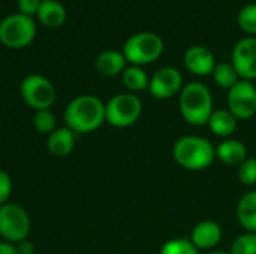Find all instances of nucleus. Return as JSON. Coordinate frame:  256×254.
<instances>
[{
  "label": "nucleus",
  "instance_id": "1",
  "mask_svg": "<svg viewBox=\"0 0 256 254\" xmlns=\"http://www.w3.org/2000/svg\"><path fill=\"white\" fill-rule=\"evenodd\" d=\"M105 121L104 102L92 94L75 97L64 111V123L74 133H88Z\"/></svg>",
  "mask_w": 256,
  "mask_h": 254
},
{
  "label": "nucleus",
  "instance_id": "2",
  "mask_svg": "<svg viewBox=\"0 0 256 254\" xmlns=\"http://www.w3.org/2000/svg\"><path fill=\"white\" fill-rule=\"evenodd\" d=\"M178 109L188 124L196 127L206 126L214 111L212 91L200 81L183 85L178 97Z\"/></svg>",
  "mask_w": 256,
  "mask_h": 254
},
{
  "label": "nucleus",
  "instance_id": "3",
  "mask_svg": "<svg viewBox=\"0 0 256 254\" xmlns=\"http://www.w3.org/2000/svg\"><path fill=\"white\" fill-rule=\"evenodd\" d=\"M172 157L177 165L188 171H202L216 159V148L202 136L186 135L172 145Z\"/></svg>",
  "mask_w": 256,
  "mask_h": 254
},
{
  "label": "nucleus",
  "instance_id": "4",
  "mask_svg": "<svg viewBox=\"0 0 256 254\" xmlns=\"http://www.w3.org/2000/svg\"><path fill=\"white\" fill-rule=\"evenodd\" d=\"M162 37L153 31H140L132 34L123 45V55L132 66H144L156 61L164 52Z\"/></svg>",
  "mask_w": 256,
  "mask_h": 254
},
{
  "label": "nucleus",
  "instance_id": "5",
  "mask_svg": "<svg viewBox=\"0 0 256 254\" xmlns=\"http://www.w3.org/2000/svg\"><path fill=\"white\" fill-rule=\"evenodd\" d=\"M36 36V24L32 16L10 13L0 21V42L8 48L28 46Z\"/></svg>",
  "mask_w": 256,
  "mask_h": 254
},
{
  "label": "nucleus",
  "instance_id": "6",
  "mask_svg": "<svg viewBox=\"0 0 256 254\" xmlns=\"http://www.w3.org/2000/svg\"><path fill=\"white\" fill-rule=\"evenodd\" d=\"M142 114V102L134 93L116 94L105 105V121L114 127H129L135 124Z\"/></svg>",
  "mask_w": 256,
  "mask_h": 254
},
{
  "label": "nucleus",
  "instance_id": "7",
  "mask_svg": "<svg viewBox=\"0 0 256 254\" xmlns=\"http://www.w3.org/2000/svg\"><path fill=\"white\" fill-rule=\"evenodd\" d=\"M30 231V219L26 210L16 204L0 205V235L8 243H21Z\"/></svg>",
  "mask_w": 256,
  "mask_h": 254
},
{
  "label": "nucleus",
  "instance_id": "8",
  "mask_svg": "<svg viewBox=\"0 0 256 254\" xmlns=\"http://www.w3.org/2000/svg\"><path fill=\"white\" fill-rule=\"evenodd\" d=\"M21 97L22 100L36 111L50 109L56 102V88L50 79L42 75L33 73L22 79L21 87Z\"/></svg>",
  "mask_w": 256,
  "mask_h": 254
},
{
  "label": "nucleus",
  "instance_id": "9",
  "mask_svg": "<svg viewBox=\"0 0 256 254\" xmlns=\"http://www.w3.org/2000/svg\"><path fill=\"white\" fill-rule=\"evenodd\" d=\"M228 111L237 120H249L256 114V87L252 81L240 79L228 90Z\"/></svg>",
  "mask_w": 256,
  "mask_h": 254
},
{
  "label": "nucleus",
  "instance_id": "10",
  "mask_svg": "<svg viewBox=\"0 0 256 254\" xmlns=\"http://www.w3.org/2000/svg\"><path fill=\"white\" fill-rule=\"evenodd\" d=\"M182 88H183V76L178 69L171 66L158 69L148 82L150 94L159 100H165L176 96L177 93L182 91Z\"/></svg>",
  "mask_w": 256,
  "mask_h": 254
},
{
  "label": "nucleus",
  "instance_id": "11",
  "mask_svg": "<svg viewBox=\"0 0 256 254\" xmlns=\"http://www.w3.org/2000/svg\"><path fill=\"white\" fill-rule=\"evenodd\" d=\"M231 64L237 70L240 79H256V37L248 36L236 43L232 48Z\"/></svg>",
  "mask_w": 256,
  "mask_h": 254
},
{
  "label": "nucleus",
  "instance_id": "12",
  "mask_svg": "<svg viewBox=\"0 0 256 254\" xmlns=\"http://www.w3.org/2000/svg\"><path fill=\"white\" fill-rule=\"evenodd\" d=\"M184 67L196 76H207L212 75L216 67V58L214 54L202 45H194L186 49L183 55Z\"/></svg>",
  "mask_w": 256,
  "mask_h": 254
},
{
  "label": "nucleus",
  "instance_id": "13",
  "mask_svg": "<svg viewBox=\"0 0 256 254\" xmlns=\"http://www.w3.org/2000/svg\"><path fill=\"white\" fill-rule=\"evenodd\" d=\"M192 244L198 249V250H210L214 249L220 240H222V228L220 225H218L213 220H204L200 222L190 234Z\"/></svg>",
  "mask_w": 256,
  "mask_h": 254
},
{
  "label": "nucleus",
  "instance_id": "14",
  "mask_svg": "<svg viewBox=\"0 0 256 254\" xmlns=\"http://www.w3.org/2000/svg\"><path fill=\"white\" fill-rule=\"evenodd\" d=\"M216 159L228 166H240L248 159V148L242 141L228 138L216 147Z\"/></svg>",
  "mask_w": 256,
  "mask_h": 254
},
{
  "label": "nucleus",
  "instance_id": "15",
  "mask_svg": "<svg viewBox=\"0 0 256 254\" xmlns=\"http://www.w3.org/2000/svg\"><path fill=\"white\" fill-rule=\"evenodd\" d=\"M126 63L128 61H126L123 52L108 49V51H104L98 55L94 66L100 75L111 78V76H117L118 73H123V70L128 67Z\"/></svg>",
  "mask_w": 256,
  "mask_h": 254
},
{
  "label": "nucleus",
  "instance_id": "16",
  "mask_svg": "<svg viewBox=\"0 0 256 254\" xmlns=\"http://www.w3.org/2000/svg\"><path fill=\"white\" fill-rule=\"evenodd\" d=\"M237 219L246 232L256 234V190L244 193L237 204Z\"/></svg>",
  "mask_w": 256,
  "mask_h": 254
},
{
  "label": "nucleus",
  "instance_id": "17",
  "mask_svg": "<svg viewBox=\"0 0 256 254\" xmlns=\"http://www.w3.org/2000/svg\"><path fill=\"white\" fill-rule=\"evenodd\" d=\"M75 145V135L70 129L62 127L56 129L52 133H50L48 138V150L56 157H66Z\"/></svg>",
  "mask_w": 256,
  "mask_h": 254
},
{
  "label": "nucleus",
  "instance_id": "18",
  "mask_svg": "<svg viewBox=\"0 0 256 254\" xmlns=\"http://www.w3.org/2000/svg\"><path fill=\"white\" fill-rule=\"evenodd\" d=\"M237 118L228 109H216L208 118L210 130L220 138H230L237 129Z\"/></svg>",
  "mask_w": 256,
  "mask_h": 254
},
{
  "label": "nucleus",
  "instance_id": "19",
  "mask_svg": "<svg viewBox=\"0 0 256 254\" xmlns=\"http://www.w3.org/2000/svg\"><path fill=\"white\" fill-rule=\"evenodd\" d=\"M36 16L46 27H60L66 21V9L57 0H42Z\"/></svg>",
  "mask_w": 256,
  "mask_h": 254
},
{
  "label": "nucleus",
  "instance_id": "20",
  "mask_svg": "<svg viewBox=\"0 0 256 254\" xmlns=\"http://www.w3.org/2000/svg\"><path fill=\"white\" fill-rule=\"evenodd\" d=\"M122 81L124 87L130 91H142L148 88L150 78L141 66H128L122 73Z\"/></svg>",
  "mask_w": 256,
  "mask_h": 254
},
{
  "label": "nucleus",
  "instance_id": "21",
  "mask_svg": "<svg viewBox=\"0 0 256 254\" xmlns=\"http://www.w3.org/2000/svg\"><path fill=\"white\" fill-rule=\"evenodd\" d=\"M212 75H213L214 82L220 88H225V90L232 88L240 81V76L231 63H218Z\"/></svg>",
  "mask_w": 256,
  "mask_h": 254
},
{
  "label": "nucleus",
  "instance_id": "22",
  "mask_svg": "<svg viewBox=\"0 0 256 254\" xmlns=\"http://www.w3.org/2000/svg\"><path fill=\"white\" fill-rule=\"evenodd\" d=\"M159 254H200V250L189 238H174L162 246Z\"/></svg>",
  "mask_w": 256,
  "mask_h": 254
},
{
  "label": "nucleus",
  "instance_id": "23",
  "mask_svg": "<svg viewBox=\"0 0 256 254\" xmlns=\"http://www.w3.org/2000/svg\"><path fill=\"white\" fill-rule=\"evenodd\" d=\"M238 25L242 30H244L248 34H256V3H249L243 6L237 16Z\"/></svg>",
  "mask_w": 256,
  "mask_h": 254
},
{
  "label": "nucleus",
  "instance_id": "24",
  "mask_svg": "<svg viewBox=\"0 0 256 254\" xmlns=\"http://www.w3.org/2000/svg\"><path fill=\"white\" fill-rule=\"evenodd\" d=\"M231 254H256V234L244 232L231 244Z\"/></svg>",
  "mask_w": 256,
  "mask_h": 254
},
{
  "label": "nucleus",
  "instance_id": "25",
  "mask_svg": "<svg viewBox=\"0 0 256 254\" xmlns=\"http://www.w3.org/2000/svg\"><path fill=\"white\" fill-rule=\"evenodd\" d=\"M33 124L40 133H52L56 130V117L50 109L36 111L33 117Z\"/></svg>",
  "mask_w": 256,
  "mask_h": 254
},
{
  "label": "nucleus",
  "instance_id": "26",
  "mask_svg": "<svg viewBox=\"0 0 256 254\" xmlns=\"http://www.w3.org/2000/svg\"><path fill=\"white\" fill-rule=\"evenodd\" d=\"M237 177L242 184L244 186H255L256 184V157H248L237 171Z\"/></svg>",
  "mask_w": 256,
  "mask_h": 254
},
{
  "label": "nucleus",
  "instance_id": "27",
  "mask_svg": "<svg viewBox=\"0 0 256 254\" xmlns=\"http://www.w3.org/2000/svg\"><path fill=\"white\" fill-rule=\"evenodd\" d=\"M10 192H12V180L8 172L0 171V205L8 204Z\"/></svg>",
  "mask_w": 256,
  "mask_h": 254
},
{
  "label": "nucleus",
  "instance_id": "28",
  "mask_svg": "<svg viewBox=\"0 0 256 254\" xmlns=\"http://www.w3.org/2000/svg\"><path fill=\"white\" fill-rule=\"evenodd\" d=\"M40 3H42V0H16V6H18L20 13L27 15V16L36 15Z\"/></svg>",
  "mask_w": 256,
  "mask_h": 254
},
{
  "label": "nucleus",
  "instance_id": "29",
  "mask_svg": "<svg viewBox=\"0 0 256 254\" xmlns=\"http://www.w3.org/2000/svg\"><path fill=\"white\" fill-rule=\"evenodd\" d=\"M16 250H18V253L20 254H33L34 253V246L30 243V241H21V243H18V246H16Z\"/></svg>",
  "mask_w": 256,
  "mask_h": 254
},
{
  "label": "nucleus",
  "instance_id": "30",
  "mask_svg": "<svg viewBox=\"0 0 256 254\" xmlns=\"http://www.w3.org/2000/svg\"><path fill=\"white\" fill-rule=\"evenodd\" d=\"M0 254H20L16 250V246L8 241H0Z\"/></svg>",
  "mask_w": 256,
  "mask_h": 254
},
{
  "label": "nucleus",
  "instance_id": "31",
  "mask_svg": "<svg viewBox=\"0 0 256 254\" xmlns=\"http://www.w3.org/2000/svg\"><path fill=\"white\" fill-rule=\"evenodd\" d=\"M208 254H231V253H230V252H222V250H220V252H212V253H208Z\"/></svg>",
  "mask_w": 256,
  "mask_h": 254
}]
</instances>
